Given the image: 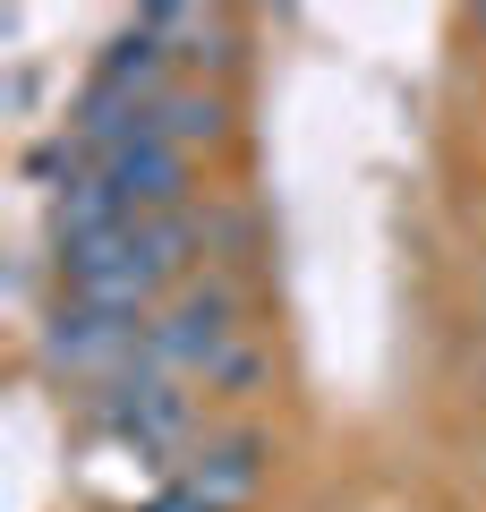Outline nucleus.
Returning a JSON list of instances; mask_svg holds the SVG:
<instances>
[{"mask_svg": "<svg viewBox=\"0 0 486 512\" xmlns=\"http://www.w3.org/2000/svg\"><path fill=\"white\" fill-rule=\"evenodd\" d=\"M103 180L128 197V214H137V222H154V214H180V197H188V154L162 146V137H128L120 154H103Z\"/></svg>", "mask_w": 486, "mask_h": 512, "instance_id": "obj_1", "label": "nucleus"}, {"mask_svg": "<svg viewBox=\"0 0 486 512\" xmlns=\"http://www.w3.org/2000/svg\"><path fill=\"white\" fill-rule=\"evenodd\" d=\"M188 393H180V376H154V367H137V376H120L111 384V427H120L137 453H162V444H180L188 436Z\"/></svg>", "mask_w": 486, "mask_h": 512, "instance_id": "obj_2", "label": "nucleus"}, {"mask_svg": "<svg viewBox=\"0 0 486 512\" xmlns=\"http://www.w3.org/2000/svg\"><path fill=\"white\" fill-rule=\"evenodd\" d=\"M145 350V325L137 316H111V308H60V325H52V359L60 367H77V376H111V367H128Z\"/></svg>", "mask_w": 486, "mask_h": 512, "instance_id": "obj_3", "label": "nucleus"}, {"mask_svg": "<svg viewBox=\"0 0 486 512\" xmlns=\"http://www.w3.org/2000/svg\"><path fill=\"white\" fill-rule=\"evenodd\" d=\"M256 453H265L256 436H214V444L197 453V470H188V487H197L214 512H222V504H239V495L256 487Z\"/></svg>", "mask_w": 486, "mask_h": 512, "instance_id": "obj_4", "label": "nucleus"}, {"mask_svg": "<svg viewBox=\"0 0 486 512\" xmlns=\"http://www.w3.org/2000/svg\"><path fill=\"white\" fill-rule=\"evenodd\" d=\"M137 137H162V146H214L222 137V103L214 94H154V103H145V128Z\"/></svg>", "mask_w": 486, "mask_h": 512, "instance_id": "obj_5", "label": "nucleus"}, {"mask_svg": "<svg viewBox=\"0 0 486 512\" xmlns=\"http://www.w3.org/2000/svg\"><path fill=\"white\" fill-rule=\"evenodd\" d=\"M256 384H265V350H256L248 333H239V342L222 350L214 367H205V393H256Z\"/></svg>", "mask_w": 486, "mask_h": 512, "instance_id": "obj_6", "label": "nucleus"}]
</instances>
